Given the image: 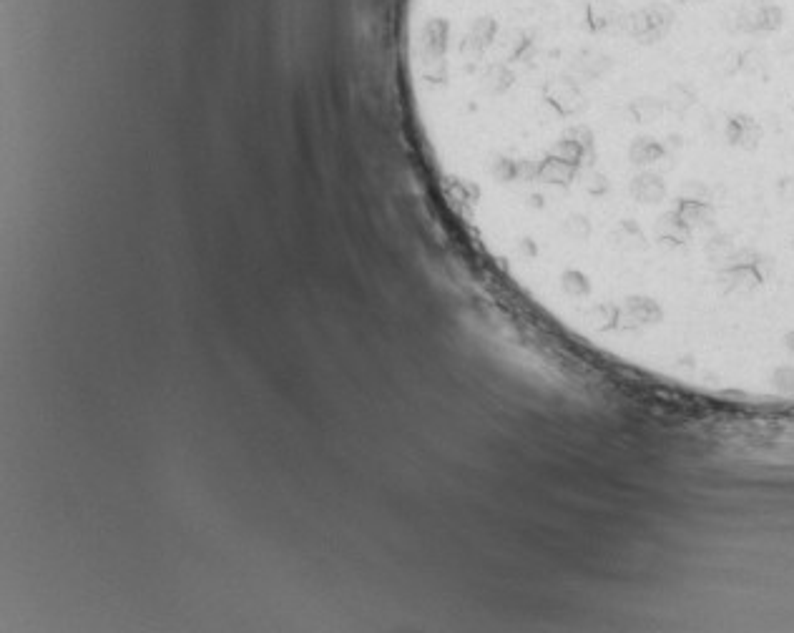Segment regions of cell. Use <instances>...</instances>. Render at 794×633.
Returning <instances> with one entry per match:
<instances>
[{
    "instance_id": "6da1fadb",
    "label": "cell",
    "mask_w": 794,
    "mask_h": 633,
    "mask_svg": "<svg viewBox=\"0 0 794 633\" xmlns=\"http://www.w3.org/2000/svg\"><path fill=\"white\" fill-rule=\"evenodd\" d=\"M676 23V11L671 3L666 0H651L649 6L636 8V11L624 13L621 18L619 28H616V36H626L631 38L639 46H659L661 41H666ZM611 33V36H614Z\"/></svg>"
},
{
    "instance_id": "7a4b0ae2",
    "label": "cell",
    "mask_w": 794,
    "mask_h": 633,
    "mask_svg": "<svg viewBox=\"0 0 794 633\" xmlns=\"http://www.w3.org/2000/svg\"><path fill=\"white\" fill-rule=\"evenodd\" d=\"M624 13L619 0H588L581 28L588 36H611L619 28Z\"/></svg>"
},
{
    "instance_id": "3957f363",
    "label": "cell",
    "mask_w": 794,
    "mask_h": 633,
    "mask_svg": "<svg viewBox=\"0 0 794 633\" xmlns=\"http://www.w3.org/2000/svg\"><path fill=\"white\" fill-rule=\"evenodd\" d=\"M784 26V11L777 3H757V26L754 36H769Z\"/></svg>"
},
{
    "instance_id": "277c9868",
    "label": "cell",
    "mask_w": 794,
    "mask_h": 633,
    "mask_svg": "<svg viewBox=\"0 0 794 633\" xmlns=\"http://www.w3.org/2000/svg\"><path fill=\"white\" fill-rule=\"evenodd\" d=\"M671 3H679L681 6V3H691V0H671Z\"/></svg>"
},
{
    "instance_id": "5b68a950",
    "label": "cell",
    "mask_w": 794,
    "mask_h": 633,
    "mask_svg": "<svg viewBox=\"0 0 794 633\" xmlns=\"http://www.w3.org/2000/svg\"><path fill=\"white\" fill-rule=\"evenodd\" d=\"M754 3H772V0H754Z\"/></svg>"
},
{
    "instance_id": "8992f818",
    "label": "cell",
    "mask_w": 794,
    "mask_h": 633,
    "mask_svg": "<svg viewBox=\"0 0 794 633\" xmlns=\"http://www.w3.org/2000/svg\"><path fill=\"white\" fill-rule=\"evenodd\" d=\"M694 3H702V0H694Z\"/></svg>"
}]
</instances>
